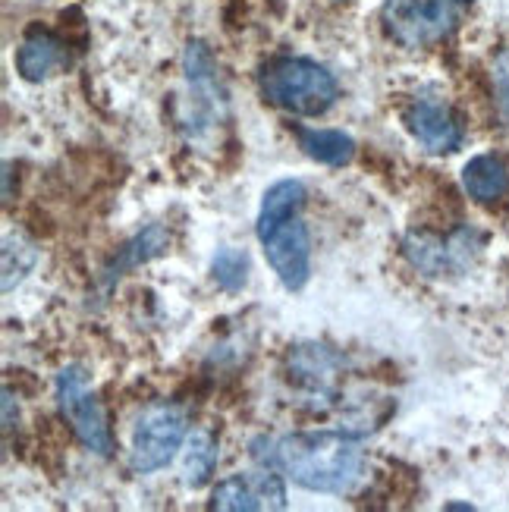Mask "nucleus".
<instances>
[{"instance_id":"f257e3e1","label":"nucleus","mask_w":509,"mask_h":512,"mask_svg":"<svg viewBox=\"0 0 509 512\" xmlns=\"http://www.w3.org/2000/svg\"><path fill=\"white\" fill-rule=\"evenodd\" d=\"M249 453L264 469L286 475L315 494H352L365 478L368 459L362 440L343 431H293L255 437Z\"/></svg>"},{"instance_id":"f03ea898","label":"nucleus","mask_w":509,"mask_h":512,"mask_svg":"<svg viewBox=\"0 0 509 512\" xmlns=\"http://www.w3.org/2000/svg\"><path fill=\"white\" fill-rule=\"evenodd\" d=\"M302 211L305 186L299 180H280L264 192L255 224L271 271L290 293L305 289L308 277H312V236H308Z\"/></svg>"},{"instance_id":"7ed1b4c3","label":"nucleus","mask_w":509,"mask_h":512,"mask_svg":"<svg viewBox=\"0 0 509 512\" xmlns=\"http://www.w3.org/2000/svg\"><path fill=\"white\" fill-rule=\"evenodd\" d=\"M230 117V95L220 66L205 41H189L183 51L180 129L189 142H208Z\"/></svg>"},{"instance_id":"20e7f679","label":"nucleus","mask_w":509,"mask_h":512,"mask_svg":"<svg viewBox=\"0 0 509 512\" xmlns=\"http://www.w3.org/2000/svg\"><path fill=\"white\" fill-rule=\"evenodd\" d=\"M261 95L283 114L321 117L340 98L337 76L312 57H277L261 70Z\"/></svg>"},{"instance_id":"39448f33","label":"nucleus","mask_w":509,"mask_h":512,"mask_svg":"<svg viewBox=\"0 0 509 512\" xmlns=\"http://www.w3.org/2000/svg\"><path fill=\"white\" fill-rule=\"evenodd\" d=\"M475 0H384L381 26L390 41L409 51H425L447 41Z\"/></svg>"},{"instance_id":"423d86ee","label":"nucleus","mask_w":509,"mask_h":512,"mask_svg":"<svg viewBox=\"0 0 509 512\" xmlns=\"http://www.w3.org/2000/svg\"><path fill=\"white\" fill-rule=\"evenodd\" d=\"M54 390H57L60 415L66 418V425L73 428V434L79 437L82 447L88 453L107 459L110 453H114V434H110L101 399L95 396L92 384H88L85 368H79V365L60 368Z\"/></svg>"},{"instance_id":"0eeeda50","label":"nucleus","mask_w":509,"mask_h":512,"mask_svg":"<svg viewBox=\"0 0 509 512\" xmlns=\"http://www.w3.org/2000/svg\"><path fill=\"white\" fill-rule=\"evenodd\" d=\"M484 249V233L472 227H459L450 236L440 233H409L403 239V255L418 274L431 280L469 274Z\"/></svg>"},{"instance_id":"6e6552de","label":"nucleus","mask_w":509,"mask_h":512,"mask_svg":"<svg viewBox=\"0 0 509 512\" xmlns=\"http://www.w3.org/2000/svg\"><path fill=\"white\" fill-rule=\"evenodd\" d=\"M186 440V415L176 406H148L132 425L129 465L132 472L151 475L170 465Z\"/></svg>"},{"instance_id":"1a4fd4ad","label":"nucleus","mask_w":509,"mask_h":512,"mask_svg":"<svg viewBox=\"0 0 509 512\" xmlns=\"http://www.w3.org/2000/svg\"><path fill=\"white\" fill-rule=\"evenodd\" d=\"M403 123L409 129V136L428 154H453L462 148V142H466L462 117L444 98L422 95V98L409 101V107L403 110Z\"/></svg>"},{"instance_id":"9d476101","label":"nucleus","mask_w":509,"mask_h":512,"mask_svg":"<svg viewBox=\"0 0 509 512\" xmlns=\"http://www.w3.org/2000/svg\"><path fill=\"white\" fill-rule=\"evenodd\" d=\"M286 487L274 469H255L224 478L211 494V509L220 512H258V509H283Z\"/></svg>"},{"instance_id":"9b49d317","label":"nucleus","mask_w":509,"mask_h":512,"mask_svg":"<svg viewBox=\"0 0 509 512\" xmlns=\"http://www.w3.org/2000/svg\"><path fill=\"white\" fill-rule=\"evenodd\" d=\"M66 66H70V48L54 32L32 29L16 51V73L26 82H44Z\"/></svg>"},{"instance_id":"f8f14e48","label":"nucleus","mask_w":509,"mask_h":512,"mask_svg":"<svg viewBox=\"0 0 509 512\" xmlns=\"http://www.w3.org/2000/svg\"><path fill=\"white\" fill-rule=\"evenodd\" d=\"M462 189L478 205H497L509 195V167L500 154H475L462 167Z\"/></svg>"},{"instance_id":"ddd939ff","label":"nucleus","mask_w":509,"mask_h":512,"mask_svg":"<svg viewBox=\"0 0 509 512\" xmlns=\"http://www.w3.org/2000/svg\"><path fill=\"white\" fill-rule=\"evenodd\" d=\"M299 148L312 161L324 167H346L356 158V139L343 129H312V126H293Z\"/></svg>"},{"instance_id":"4468645a","label":"nucleus","mask_w":509,"mask_h":512,"mask_svg":"<svg viewBox=\"0 0 509 512\" xmlns=\"http://www.w3.org/2000/svg\"><path fill=\"white\" fill-rule=\"evenodd\" d=\"M167 246H170V233H167L164 227H158V224L145 227L142 233H136V236H132V239L126 242V246L117 252L114 261H110V264L104 267V283H114V280H120L126 271H132V267H139V264H145V261H151V258L164 255Z\"/></svg>"},{"instance_id":"2eb2a0df","label":"nucleus","mask_w":509,"mask_h":512,"mask_svg":"<svg viewBox=\"0 0 509 512\" xmlns=\"http://www.w3.org/2000/svg\"><path fill=\"white\" fill-rule=\"evenodd\" d=\"M217 459H220V450H217V440L208 434V431H195L189 447H186V459H183V481L192 491L198 487H205L217 469Z\"/></svg>"},{"instance_id":"dca6fc26","label":"nucleus","mask_w":509,"mask_h":512,"mask_svg":"<svg viewBox=\"0 0 509 512\" xmlns=\"http://www.w3.org/2000/svg\"><path fill=\"white\" fill-rule=\"evenodd\" d=\"M249 271H252V264L242 249L224 246L211 258V277L224 293H239V289L249 283Z\"/></svg>"},{"instance_id":"f3484780","label":"nucleus","mask_w":509,"mask_h":512,"mask_svg":"<svg viewBox=\"0 0 509 512\" xmlns=\"http://www.w3.org/2000/svg\"><path fill=\"white\" fill-rule=\"evenodd\" d=\"M35 261H38V249L26 236L10 233L4 239V293H10L13 286H19L32 274Z\"/></svg>"},{"instance_id":"a211bd4d","label":"nucleus","mask_w":509,"mask_h":512,"mask_svg":"<svg viewBox=\"0 0 509 512\" xmlns=\"http://www.w3.org/2000/svg\"><path fill=\"white\" fill-rule=\"evenodd\" d=\"M491 85H494V104H497V117L509 129V48L497 51L491 63Z\"/></svg>"},{"instance_id":"6ab92c4d","label":"nucleus","mask_w":509,"mask_h":512,"mask_svg":"<svg viewBox=\"0 0 509 512\" xmlns=\"http://www.w3.org/2000/svg\"><path fill=\"white\" fill-rule=\"evenodd\" d=\"M447 509H475V506H469V503H447Z\"/></svg>"}]
</instances>
